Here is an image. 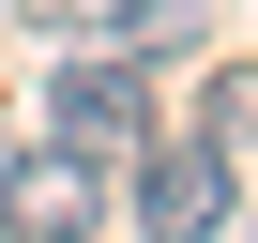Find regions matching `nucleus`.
<instances>
[{
    "instance_id": "nucleus-1",
    "label": "nucleus",
    "mask_w": 258,
    "mask_h": 243,
    "mask_svg": "<svg viewBox=\"0 0 258 243\" xmlns=\"http://www.w3.org/2000/svg\"><path fill=\"white\" fill-rule=\"evenodd\" d=\"M106 152H76V137H31L16 167H0V243H106Z\"/></svg>"
},
{
    "instance_id": "nucleus-2",
    "label": "nucleus",
    "mask_w": 258,
    "mask_h": 243,
    "mask_svg": "<svg viewBox=\"0 0 258 243\" xmlns=\"http://www.w3.org/2000/svg\"><path fill=\"white\" fill-rule=\"evenodd\" d=\"M121 213H137V243H213L243 198H228V152L182 122V137H137V183H121Z\"/></svg>"
},
{
    "instance_id": "nucleus-3",
    "label": "nucleus",
    "mask_w": 258,
    "mask_h": 243,
    "mask_svg": "<svg viewBox=\"0 0 258 243\" xmlns=\"http://www.w3.org/2000/svg\"><path fill=\"white\" fill-rule=\"evenodd\" d=\"M46 137H76V152H137V137H152V46H137V61H121V46L61 61V91H46Z\"/></svg>"
},
{
    "instance_id": "nucleus-4",
    "label": "nucleus",
    "mask_w": 258,
    "mask_h": 243,
    "mask_svg": "<svg viewBox=\"0 0 258 243\" xmlns=\"http://www.w3.org/2000/svg\"><path fill=\"white\" fill-rule=\"evenodd\" d=\"M198 137L213 152H258V61H213L198 76Z\"/></svg>"
},
{
    "instance_id": "nucleus-5",
    "label": "nucleus",
    "mask_w": 258,
    "mask_h": 243,
    "mask_svg": "<svg viewBox=\"0 0 258 243\" xmlns=\"http://www.w3.org/2000/svg\"><path fill=\"white\" fill-rule=\"evenodd\" d=\"M31 31H61V46H121V31H137V0H31Z\"/></svg>"
},
{
    "instance_id": "nucleus-6",
    "label": "nucleus",
    "mask_w": 258,
    "mask_h": 243,
    "mask_svg": "<svg viewBox=\"0 0 258 243\" xmlns=\"http://www.w3.org/2000/svg\"><path fill=\"white\" fill-rule=\"evenodd\" d=\"M213 243H258V213H228V228H213Z\"/></svg>"
}]
</instances>
